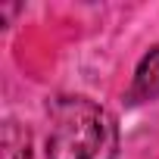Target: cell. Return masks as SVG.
Listing matches in <instances>:
<instances>
[{"label": "cell", "mask_w": 159, "mask_h": 159, "mask_svg": "<svg viewBox=\"0 0 159 159\" xmlns=\"http://www.w3.org/2000/svg\"><path fill=\"white\" fill-rule=\"evenodd\" d=\"M116 119L88 97H59L50 106L47 156L50 159H116Z\"/></svg>", "instance_id": "cell-1"}, {"label": "cell", "mask_w": 159, "mask_h": 159, "mask_svg": "<svg viewBox=\"0 0 159 159\" xmlns=\"http://www.w3.org/2000/svg\"><path fill=\"white\" fill-rule=\"evenodd\" d=\"M159 97V47H153L137 72H134V84H131V100L140 103V100H156Z\"/></svg>", "instance_id": "cell-2"}, {"label": "cell", "mask_w": 159, "mask_h": 159, "mask_svg": "<svg viewBox=\"0 0 159 159\" xmlns=\"http://www.w3.org/2000/svg\"><path fill=\"white\" fill-rule=\"evenodd\" d=\"M3 159H31V140H28V131H19L16 125H7V134H3Z\"/></svg>", "instance_id": "cell-3"}]
</instances>
